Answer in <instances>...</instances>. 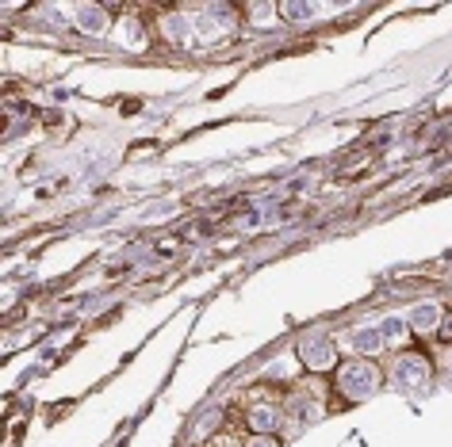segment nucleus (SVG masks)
<instances>
[{
  "instance_id": "nucleus-1",
  "label": "nucleus",
  "mask_w": 452,
  "mask_h": 447,
  "mask_svg": "<svg viewBox=\"0 0 452 447\" xmlns=\"http://www.w3.org/2000/svg\"><path fill=\"white\" fill-rule=\"evenodd\" d=\"M375 386H380V375H375L372 364H349L341 371V390L349 397H368L375 394Z\"/></svg>"
},
{
  "instance_id": "nucleus-2",
  "label": "nucleus",
  "mask_w": 452,
  "mask_h": 447,
  "mask_svg": "<svg viewBox=\"0 0 452 447\" xmlns=\"http://www.w3.org/2000/svg\"><path fill=\"white\" fill-rule=\"evenodd\" d=\"M395 378H399L402 390H422L429 383V364H426V359H418V356H407V359L395 364Z\"/></svg>"
},
{
  "instance_id": "nucleus-3",
  "label": "nucleus",
  "mask_w": 452,
  "mask_h": 447,
  "mask_svg": "<svg viewBox=\"0 0 452 447\" xmlns=\"http://www.w3.org/2000/svg\"><path fill=\"white\" fill-rule=\"evenodd\" d=\"M299 356H303V364L315 367V371L334 367V344H329L326 337H307L303 344H299Z\"/></svg>"
},
{
  "instance_id": "nucleus-4",
  "label": "nucleus",
  "mask_w": 452,
  "mask_h": 447,
  "mask_svg": "<svg viewBox=\"0 0 452 447\" xmlns=\"http://www.w3.org/2000/svg\"><path fill=\"white\" fill-rule=\"evenodd\" d=\"M437 321H441V306H437V302H418V306L407 313V325L414 332H433V329H437Z\"/></svg>"
},
{
  "instance_id": "nucleus-5",
  "label": "nucleus",
  "mask_w": 452,
  "mask_h": 447,
  "mask_svg": "<svg viewBox=\"0 0 452 447\" xmlns=\"http://www.w3.org/2000/svg\"><path fill=\"white\" fill-rule=\"evenodd\" d=\"M349 344L356 348V352H364V356H375L388 340H383V332H380V325H372V329H356L353 337H349Z\"/></svg>"
},
{
  "instance_id": "nucleus-6",
  "label": "nucleus",
  "mask_w": 452,
  "mask_h": 447,
  "mask_svg": "<svg viewBox=\"0 0 452 447\" xmlns=\"http://www.w3.org/2000/svg\"><path fill=\"white\" fill-rule=\"evenodd\" d=\"M77 23H81V31H89V35H103L108 16H103V8H96V4H81L77 8Z\"/></svg>"
},
{
  "instance_id": "nucleus-7",
  "label": "nucleus",
  "mask_w": 452,
  "mask_h": 447,
  "mask_svg": "<svg viewBox=\"0 0 452 447\" xmlns=\"http://www.w3.org/2000/svg\"><path fill=\"white\" fill-rule=\"evenodd\" d=\"M249 424L257 428V432H272V428L280 424V413L272 405H253L249 409Z\"/></svg>"
},
{
  "instance_id": "nucleus-8",
  "label": "nucleus",
  "mask_w": 452,
  "mask_h": 447,
  "mask_svg": "<svg viewBox=\"0 0 452 447\" xmlns=\"http://www.w3.org/2000/svg\"><path fill=\"white\" fill-rule=\"evenodd\" d=\"M280 12L288 16V20H295V23H303V20H315L318 16V4H284Z\"/></svg>"
},
{
  "instance_id": "nucleus-9",
  "label": "nucleus",
  "mask_w": 452,
  "mask_h": 447,
  "mask_svg": "<svg viewBox=\"0 0 452 447\" xmlns=\"http://www.w3.org/2000/svg\"><path fill=\"white\" fill-rule=\"evenodd\" d=\"M380 332H383V340H399L402 332H407V321H402V318H388L380 325Z\"/></svg>"
},
{
  "instance_id": "nucleus-10",
  "label": "nucleus",
  "mask_w": 452,
  "mask_h": 447,
  "mask_svg": "<svg viewBox=\"0 0 452 447\" xmlns=\"http://www.w3.org/2000/svg\"><path fill=\"white\" fill-rule=\"evenodd\" d=\"M291 413H295V421H299V424H307V421H315V417H318V405L303 397V402H295V409H291Z\"/></svg>"
},
{
  "instance_id": "nucleus-11",
  "label": "nucleus",
  "mask_w": 452,
  "mask_h": 447,
  "mask_svg": "<svg viewBox=\"0 0 452 447\" xmlns=\"http://www.w3.org/2000/svg\"><path fill=\"white\" fill-rule=\"evenodd\" d=\"M169 39H184V20H169Z\"/></svg>"
},
{
  "instance_id": "nucleus-12",
  "label": "nucleus",
  "mask_w": 452,
  "mask_h": 447,
  "mask_svg": "<svg viewBox=\"0 0 452 447\" xmlns=\"http://www.w3.org/2000/svg\"><path fill=\"white\" fill-rule=\"evenodd\" d=\"M249 447H272V443H269V440H253Z\"/></svg>"
}]
</instances>
